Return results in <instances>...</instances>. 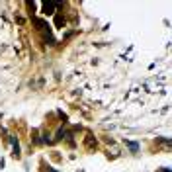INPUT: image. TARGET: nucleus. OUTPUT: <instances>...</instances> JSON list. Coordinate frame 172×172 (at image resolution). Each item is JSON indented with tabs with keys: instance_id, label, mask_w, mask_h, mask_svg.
<instances>
[]
</instances>
